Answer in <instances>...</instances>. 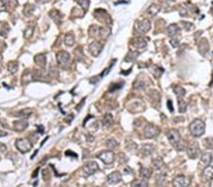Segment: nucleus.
<instances>
[{"mask_svg": "<svg viewBox=\"0 0 213 187\" xmlns=\"http://www.w3.org/2000/svg\"><path fill=\"white\" fill-rule=\"evenodd\" d=\"M206 125L204 121L201 119H194L189 125V131L192 136L194 137H200L204 134L205 133Z\"/></svg>", "mask_w": 213, "mask_h": 187, "instance_id": "obj_1", "label": "nucleus"}, {"mask_svg": "<svg viewBox=\"0 0 213 187\" xmlns=\"http://www.w3.org/2000/svg\"><path fill=\"white\" fill-rule=\"evenodd\" d=\"M56 58H57L58 63L61 65L62 67H64V68L68 66L69 63H70V60H71L70 54L67 52V51H64V50L59 51L57 53V56H56Z\"/></svg>", "mask_w": 213, "mask_h": 187, "instance_id": "obj_2", "label": "nucleus"}, {"mask_svg": "<svg viewBox=\"0 0 213 187\" xmlns=\"http://www.w3.org/2000/svg\"><path fill=\"white\" fill-rule=\"evenodd\" d=\"M159 128L155 125L153 124H148L147 126H145L144 130H143V135L145 138L147 139H151V138H154L159 134Z\"/></svg>", "mask_w": 213, "mask_h": 187, "instance_id": "obj_3", "label": "nucleus"}, {"mask_svg": "<svg viewBox=\"0 0 213 187\" xmlns=\"http://www.w3.org/2000/svg\"><path fill=\"white\" fill-rule=\"evenodd\" d=\"M15 147L20 152L27 153L31 149L32 144L29 139H17L15 141Z\"/></svg>", "mask_w": 213, "mask_h": 187, "instance_id": "obj_4", "label": "nucleus"}, {"mask_svg": "<svg viewBox=\"0 0 213 187\" xmlns=\"http://www.w3.org/2000/svg\"><path fill=\"white\" fill-rule=\"evenodd\" d=\"M89 31H90L91 37H95L99 39H105L109 34V31L107 30V28H99L96 26H93L92 28H90V30Z\"/></svg>", "mask_w": 213, "mask_h": 187, "instance_id": "obj_5", "label": "nucleus"}, {"mask_svg": "<svg viewBox=\"0 0 213 187\" xmlns=\"http://www.w3.org/2000/svg\"><path fill=\"white\" fill-rule=\"evenodd\" d=\"M97 157L102 162H103L105 164H111V163H113L115 161V154L113 151H111V150L100 152L99 155H97Z\"/></svg>", "mask_w": 213, "mask_h": 187, "instance_id": "obj_6", "label": "nucleus"}, {"mask_svg": "<svg viewBox=\"0 0 213 187\" xmlns=\"http://www.w3.org/2000/svg\"><path fill=\"white\" fill-rule=\"evenodd\" d=\"M103 48V43H99V41H94L89 45V52H90V54L93 57H98L102 53Z\"/></svg>", "mask_w": 213, "mask_h": 187, "instance_id": "obj_7", "label": "nucleus"}, {"mask_svg": "<svg viewBox=\"0 0 213 187\" xmlns=\"http://www.w3.org/2000/svg\"><path fill=\"white\" fill-rule=\"evenodd\" d=\"M99 169V164H98L95 161L87 162V163L84 164V166H83V172H84V174L87 175V176L95 174Z\"/></svg>", "mask_w": 213, "mask_h": 187, "instance_id": "obj_8", "label": "nucleus"}, {"mask_svg": "<svg viewBox=\"0 0 213 187\" xmlns=\"http://www.w3.org/2000/svg\"><path fill=\"white\" fill-rule=\"evenodd\" d=\"M189 182L190 180L185 177V176H178L173 180L172 184L173 187H188L189 185Z\"/></svg>", "mask_w": 213, "mask_h": 187, "instance_id": "obj_9", "label": "nucleus"}, {"mask_svg": "<svg viewBox=\"0 0 213 187\" xmlns=\"http://www.w3.org/2000/svg\"><path fill=\"white\" fill-rule=\"evenodd\" d=\"M167 138L171 144H172V145H175L179 141H181L180 133H179V131L176 129H171L169 133H167Z\"/></svg>", "mask_w": 213, "mask_h": 187, "instance_id": "obj_10", "label": "nucleus"}, {"mask_svg": "<svg viewBox=\"0 0 213 187\" xmlns=\"http://www.w3.org/2000/svg\"><path fill=\"white\" fill-rule=\"evenodd\" d=\"M187 153H188V156L190 159H196L200 155L201 149L197 144H193L187 148Z\"/></svg>", "mask_w": 213, "mask_h": 187, "instance_id": "obj_11", "label": "nucleus"}, {"mask_svg": "<svg viewBox=\"0 0 213 187\" xmlns=\"http://www.w3.org/2000/svg\"><path fill=\"white\" fill-rule=\"evenodd\" d=\"M121 181H122V176H121L120 172H118V171L112 172L111 174L108 175V177H107V182L111 185L117 184V183L120 182Z\"/></svg>", "mask_w": 213, "mask_h": 187, "instance_id": "obj_12", "label": "nucleus"}, {"mask_svg": "<svg viewBox=\"0 0 213 187\" xmlns=\"http://www.w3.org/2000/svg\"><path fill=\"white\" fill-rule=\"evenodd\" d=\"M28 127H29V121L27 119H20L14 123V129L18 131V133L25 130Z\"/></svg>", "mask_w": 213, "mask_h": 187, "instance_id": "obj_13", "label": "nucleus"}, {"mask_svg": "<svg viewBox=\"0 0 213 187\" xmlns=\"http://www.w3.org/2000/svg\"><path fill=\"white\" fill-rule=\"evenodd\" d=\"M137 28L143 33H147L151 29V22L148 19H143L137 23Z\"/></svg>", "mask_w": 213, "mask_h": 187, "instance_id": "obj_14", "label": "nucleus"}, {"mask_svg": "<svg viewBox=\"0 0 213 187\" xmlns=\"http://www.w3.org/2000/svg\"><path fill=\"white\" fill-rule=\"evenodd\" d=\"M34 62L41 68H45L47 65V58L45 54H38L34 57Z\"/></svg>", "mask_w": 213, "mask_h": 187, "instance_id": "obj_15", "label": "nucleus"}, {"mask_svg": "<svg viewBox=\"0 0 213 187\" xmlns=\"http://www.w3.org/2000/svg\"><path fill=\"white\" fill-rule=\"evenodd\" d=\"M147 81L148 80L145 79V80H142V79H137L136 81H134V90H142V89H145V88L147 87Z\"/></svg>", "mask_w": 213, "mask_h": 187, "instance_id": "obj_16", "label": "nucleus"}, {"mask_svg": "<svg viewBox=\"0 0 213 187\" xmlns=\"http://www.w3.org/2000/svg\"><path fill=\"white\" fill-rule=\"evenodd\" d=\"M132 45L136 48H144V47H146L147 43L145 41V39H143L142 37H137L133 40Z\"/></svg>", "mask_w": 213, "mask_h": 187, "instance_id": "obj_17", "label": "nucleus"}, {"mask_svg": "<svg viewBox=\"0 0 213 187\" xmlns=\"http://www.w3.org/2000/svg\"><path fill=\"white\" fill-rule=\"evenodd\" d=\"M212 159H213L212 154L209 152H206L201 157V163L203 164L204 166H208L212 162Z\"/></svg>", "mask_w": 213, "mask_h": 187, "instance_id": "obj_18", "label": "nucleus"}, {"mask_svg": "<svg viewBox=\"0 0 213 187\" xmlns=\"http://www.w3.org/2000/svg\"><path fill=\"white\" fill-rule=\"evenodd\" d=\"M164 166V162H163V159L160 158V157H157V158H155L153 160L152 162V167L153 170H156V171H158V170H161V168Z\"/></svg>", "mask_w": 213, "mask_h": 187, "instance_id": "obj_19", "label": "nucleus"}, {"mask_svg": "<svg viewBox=\"0 0 213 187\" xmlns=\"http://www.w3.org/2000/svg\"><path fill=\"white\" fill-rule=\"evenodd\" d=\"M64 45L66 47H73L75 45V37H74V34L73 33H67L65 34L64 36Z\"/></svg>", "mask_w": 213, "mask_h": 187, "instance_id": "obj_20", "label": "nucleus"}, {"mask_svg": "<svg viewBox=\"0 0 213 187\" xmlns=\"http://www.w3.org/2000/svg\"><path fill=\"white\" fill-rule=\"evenodd\" d=\"M113 123H114V117H113V115H112L111 114H106L103 116V126L104 128H106V127L108 128V127L113 125Z\"/></svg>", "mask_w": 213, "mask_h": 187, "instance_id": "obj_21", "label": "nucleus"}, {"mask_svg": "<svg viewBox=\"0 0 213 187\" xmlns=\"http://www.w3.org/2000/svg\"><path fill=\"white\" fill-rule=\"evenodd\" d=\"M208 43H207V40H202L200 43H199V45H198V50H199V52L202 54V55H204V54H206L207 51H208Z\"/></svg>", "mask_w": 213, "mask_h": 187, "instance_id": "obj_22", "label": "nucleus"}, {"mask_svg": "<svg viewBox=\"0 0 213 187\" xmlns=\"http://www.w3.org/2000/svg\"><path fill=\"white\" fill-rule=\"evenodd\" d=\"M178 32H179V27L176 24H172L171 26H169V28L167 29V34L170 37L175 36Z\"/></svg>", "mask_w": 213, "mask_h": 187, "instance_id": "obj_23", "label": "nucleus"}, {"mask_svg": "<svg viewBox=\"0 0 213 187\" xmlns=\"http://www.w3.org/2000/svg\"><path fill=\"white\" fill-rule=\"evenodd\" d=\"M31 113H32L31 109L27 108V109H22V110H20V111L16 112V113H15V115H16L17 117L28 118V117L31 114Z\"/></svg>", "mask_w": 213, "mask_h": 187, "instance_id": "obj_24", "label": "nucleus"}, {"mask_svg": "<svg viewBox=\"0 0 213 187\" xmlns=\"http://www.w3.org/2000/svg\"><path fill=\"white\" fill-rule=\"evenodd\" d=\"M9 31H10L9 25L6 23V22H1V23H0V35L3 36V37H7Z\"/></svg>", "mask_w": 213, "mask_h": 187, "instance_id": "obj_25", "label": "nucleus"}, {"mask_svg": "<svg viewBox=\"0 0 213 187\" xmlns=\"http://www.w3.org/2000/svg\"><path fill=\"white\" fill-rule=\"evenodd\" d=\"M153 146L150 145V144L143 145L142 148H141V152H142L143 155H145V156L151 155V154L153 153Z\"/></svg>", "mask_w": 213, "mask_h": 187, "instance_id": "obj_26", "label": "nucleus"}, {"mask_svg": "<svg viewBox=\"0 0 213 187\" xmlns=\"http://www.w3.org/2000/svg\"><path fill=\"white\" fill-rule=\"evenodd\" d=\"M18 68H19V64L17 62H10L8 63V70L10 74H15L17 71H18Z\"/></svg>", "mask_w": 213, "mask_h": 187, "instance_id": "obj_27", "label": "nucleus"}, {"mask_svg": "<svg viewBox=\"0 0 213 187\" xmlns=\"http://www.w3.org/2000/svg\"><path fill=\"white\" fill-rule=\"evenodd\" d=\"M203 174H204V177L207 180H208V181L213 180V166H206V168L204 169Z\"/></svg>", "mask_w": 213, "mask_h": 187, "instance_id": "obj_28", "label": "nucleus"}, {"mask_svg": "<svg viewBox=\"0 0 213 187\" xmlns=\"http://www.w3.org/2000/svg\"><path fill=\"white\" fill-rule=\"evenodd\" d=\"M140 177L143 179V180H149L151 178V175H152V171L149 169V168H145V167H142L140 169Z\"/></svg>", "mask_w": 213, "mask_h": 187, "instance_id": "obj_29", "label": "nucleus"}, {"mask_svg": "<svg viewBox=\"0 0 213 187\" xmlns=\"http://www.w3.org/2000/svg\"><path fill=\"white\" fill-rule=\"evenodd\" d=\"M159 10H160V7L158 5H156V4H153L147 10V13H149L151 16H154L156 15L158 13H159Z\"/></svg>", "mask_w": 213, "mask_h": 187, "instance_id": "obj_30", "label": "nucleus"}, {"mask_svg": "<svg viewBox=\"0 0 213 187\" xmlns=\"http://www.w3.org/2000/svg\"><path fill=\"white\" fill-rule=\"evenodd\" d=\"M173 92L175 93V95H176V96L178 98L183 97L185 95V94H186L185 89H184L183 87H181V86H174L173 87Z\"/></svg>", "mask_w": 213, "mask_h": 187, "instance_id": "obj_31", "label": "nucleus"}, {"mask_svg": "<svg viewBox=\"0 0 213 187\" xmlns=\"http://www.w3.org/2000/svg\"><path fill=\"white\" fill-rule=\"evenodd\" d=\"M187 102L185 100H183L182 98H178V109H179V113H185L187 111Z\"/></svg>", "mask_w": 213, "mask_h": 187, "instance_id": "obj_32", "label": "nucleus"}, {"mask_svg": "<svg viewBox=\"0 0 213 187\" xmlns=\"http://www.w3.org/2000/svg\"><path fill=\"white\" fill-rule=\"evenodd\" d=\"M131 187H148V182L146 180L134 181L131 183Z\"/></svg>", "mask_w": 213, "mask_h": 187, "instance_id": "obj_33", "label": "nucleus"}, {"mask_svg": "<svg viewBox=\"0 0 213 187\" xmlns=\"http://www.w3.org/2000/svg\"><path fill=\"white\" fill-rule=\"evenodd\" d=\"M22 79H23V83L24 84H27L29 83V81L32 80L33 77H32V73L29 70H27L24 74H23V77H22Z\"/></svg>", "mask_w": 213, "mask_h": 187, "instance_id": "obj_34", "label": "nucleus"}, {"mask_svg": "<svg viewBox=\"0 0 213 187\" xmlns=\"http://www.w3.org/2000/svg\"><path fill=\"white\" fill-rule=\"evenodd\" d=\"M33 30H34V27H33V26H29L25 29V31H24V38L25 39H29L32 36Z\"/></svg>", "mask_w": 213, "mask_h": 187, "instance_id": "obj_35", "label": "nucleus"}, {"mask_svg": "<svg viewBox=\"0 0 213 187\" xmlns=\"http://www.w3.org/2000/svg\"><path fill=\"white\" fill-rule=\"evenodd\" d=\"M106 146H107V148H110V149H112V148H117L118 146V141L117 140H115V139H108L107 140V142H106Z\"/></svg>", "mask_w": 213, "mask_h": 187, "instance_id": "obj_36", "label": "nucleus"}, {"mask_svg": "<svg viewBox=\"0 0 213 187\" xmlns=\"http://www.w3.org/2000/svg\"><path fill=\"white\" fill-rule=\"evenodd\" d=\"M50 16L52 17V19L56 22L57 24H60V21H61V16L60 13L57 12V10H52L50 13Z\"/></svg>", "mask_w": 213, "mask_h": 187, "instance_id": "obj_37", "label": "nucleus"}, {"mask_svg": "<svg viewBox=\"0 0 213 187\" xmlns=\"http://www.w3.org/2000/svg\"><path fill=\"white\" fill-rule=\"evenodd\" d=\"M75 54H76V60L77 61H79V62L83 61V50L81 48L75 50Z\"/></svg>", "mask_w": 213, "mask_h": 187, "instance_id": "obj_38", "label": "nucleus"}, {"mask_svg": "<svg viewBox=\"0 0 213 187\" xmlns=\"http://www.w3.org/2000/svg\"><path fill=\"white\" fill-rule=\"evenodd\" d=\"M166 180V174L163 173V174H160L157 176V178H156V182H157V184H162Z\"/></svg>", "mask_w": 213, "mask_h": 187, "instance_id": "obj_39", "label": "nucleus"}, {"mask_svg": "<svg viewBox=\"0 0 213 187\" xmlns=\"http://www.w3.org/2000/svg\"><path fill=\"white\" fill-rule=\"evenodd\" d=\"M42 174H43V178L45 181H49L50 179V173L48 171V169H44L42 171Z\"/></svg>", "mask_w": 213, "mask_h": 187, "instance_id": "obj_40", "label": "nucleus"}, {"mask_svg": "<svg viewBox=\"0 0 213 187\" xmlns=\"http://www.w3.org/2000/svg\"><path fill=\"white\" fill-rule=\"evenodd\" d=\"M182 24L185 25L184 28H185L187 30H190V29H193V28H194L193 24H190V23H188V22H182Z\"/></svg>", "mask_w": 213, "mask_h": 187, "instance_id": "obj_41", "label": "nucleus"}, {"mask_svg": "<svg viewBox=\"0 0 213 187\" xmlns=\"http://www.w3.org/2000/svg\"><path fill=\"white\" fill-rule=\"evenodd\" d=\"M170 43L172 45V47H177L179 46V41H178L177 39H172V40L170 41Z\"/></svg>", "mask_w": 213, "mask_h": 187, "instance_id": "obj_42", "label": "nucleus"}, {"mask_svg": "<svg viewBox=\"0 0 213 187\" xmlns=\"http://www.w3.org/2000/svg\"><path fill=\"white\" fill-rule=\"evenodd\" d=\"M167 106H168V108H169V110H170L171 112L173 111V107H172V100H168Z\"/></svg>", "mask_w": 213, "mask_h": 187, "instance_id": "obj_43", "label": "nucleus"}, {"mask_svg": "<svg viewBox=\"0 0 213 187\" xmlns=\"http://www.w3.org/2000/svg\"><path fill=\"white\" fill-rule=\"evenodd\" d=\"M6 149H7L6 146L4 144H2V143H0V152H4V151H6Z\"/></svg>", "mask_w": 213, "mask_h": 187, "instance_id": "obj_44", "label": "nucleus"}, {"mask_svg": "<svg viewBox=\"0 0 213 187\" xmlns=\"http://www.w3.org/2000/svg\"><path fill=\"white\" fill-rule=\"evenodd\" d=\"M180 15L181 16H188V13H187V10L186 9H181L180 10Z\"/></svg>", "mask_w": 213, "mask_h": 187, "instance_id": "obj_45", "label": "nucleus"}, {"mask_svg": "<svg viewBox=\"0 0 213 187\" xmlns=\"http://www.w3.org/2000/svg\"><path fill=\"white\" fill-rule=\"evenodd\" d=\"M8 133H6V131H3V130H0V137H4V136H7Z\"/></svg>", "mask_w": 213, "mask_h": 187, "instance_id": "obj_46", "label": "nucleus"}, {"mask_svg": "<svg viewBox=\"0 0 213 187\" xmlns=\"http://www.w3.org/2000/svg\"><path fill=\"white\" fill-rule=\"evenodd\" d=\"M83 104H84V99H83V100H82V103H81V104H80L79 106H77V109H78V110H81L80 108H81V107H82V106H83Z\"/></svg>", "mask_w": 213, "mask_h": 187, "instance_id": "obj_47", "label": "nucleus"}, {"mask_svg": "<svg viewBox=\"0 0 213 187\" xmlns=\"http://www.w3.org/2000/svg\"><path fill=\"white\" fill-rule=\"evenodd\" d=\"M38 171H39V169H37L34 173H33V178H36V176H37V173H38Z\"/></svg>", "mask_w": 213, "mask_h": 187, "instance_id": "obj_48", "label": "nucleus"}]
</instances>
